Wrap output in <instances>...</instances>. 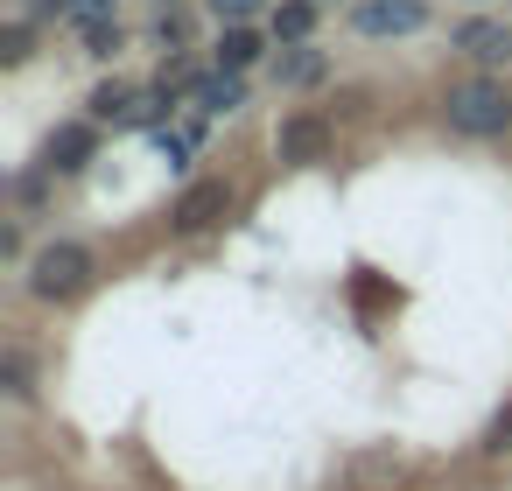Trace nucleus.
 <instances>
[{"instance_id": "nucleus-1", "label": "nucleus", "mask_w": 512, "mask_h": 491, "mask_svg": "<svg viewBox=\"0 0 512 491\" xmlns=\"http://www.w3.org/2000/svg\"><path fill=\"white\" fill-rule=\"evenodd\" d=\"M442 113H449L456 134H470V141H498V134L512 127V92H505L498 78H463V85H449Z\"/></svg>"}, {"instance_id": "nucleus-2", "label": "nucleus", "mask_w": 512, "mask_h": 491, "mask_svg": "<svg viewBox=\"0 0 512 491\" xmlns=\"http://www.w3.org/2000/svg\"><path fill=\"white\" fill-rule=\"evenodd\" d=\"M29 288L43 295V302H71V295H85L92 288V253L85 246H43L36 260H29Z\"/></svg>"}, {"instance_id": "nucleus-3", "label": "nucleus", "mask_w": 512, "mask_h": 491, "mask_svg": "<svg viewBox=\"0 0 512 491\" xmlns=\"http://www.w3.org/2000/svg\"><path fill=\"white\" fill-rule=\"evenodd\" d=\"M351 29L358 36H414V29H428V0H358Z\"/></svg>"}, {"instance_id": "nucleus-4", "label": "nucleus", "mask_w": 512, "mask_h": 491, "mask_svg": "<svg viewBox=\"0 0 512 491\" xmlns=\"http://www.w3.org/2000/svg\"><path fill=\"white\" fill-rule=\"evenodd\" d=\"M225 211H232V190H225V183H190V190L176 197L169 225H176V232H211Z\"/></svg>"}, {"instance_id": "nucleus-5", "label": "nucleus", "mask_w": 512, "mask_h": 491, "mask_svg": "<svg viewBox=\"0 0 512 491\" xmlns=\"http://www.w3.org/2000/svg\"><path fill=\"white\" fill-rule=\"evenodd\" d=\"M274 148H281V162H323L330 155V120L323 113H295V120H281Z\"/></svg>"}, {"instance_id": "nucleus-6", "label": "nucleus", "mask_w": 512, "mask_h": 491, "mask_svg": "<svg viewBox=\"0 0 512 491\" xmlns=\"http://www.w3.org/2000/svg\"><path fill=\"white\" fill-rule=\"evenodd\" d=\"M449 43H456L470 64H512V29H505V22H491V15H470Z\"/></svg>"}, {"instance_id": "nucleus-7", "label": "nucleus", "mask_w": 512, "mask_h": 491, "mask_svg": "<svg viewBox=\"0 0 512 491\" xmlns=\"http://www.w3.org/2000/svg\"><path fill=\"white\" fill-rule=\"evenodd\" d=\"M92 148H99V134L78 120V127H57L50 134V148H43V169H57V176H71V169H85L92 162Z\"/></svg>"}, {"instance_id": "nucleus-8", "label": "nucleus", "mask_w": 512, "mask_h": 491, "mask_svg": "<svg viewBox=\"0 0 512 491\" xmlns=\"http://www.w3.org/2000/svg\"><path fill=\"white\" fill-rule=\"evenodd\" d=\"M190 99H197V113H239V106H246V85H239L232 71H211V78H197Z\"/></svg>"}, {"instance_id": "nucleus-9", "label": "nucleus", "mask_w": 512, "mask_h": 491, "mask_svg": "<svg viewBox=\"0 0 512 491\" xmlns=\"http://www.w3.org/2000/svg\"><path fill=\"white\" fill-rule=\"evenodd\" d=\"M323 71H330V57H323V50H309V43H295V50H288V57L274 64V78H281L288 92H302V85H316Z\"/></svg>"}, {"instance_id": "nucleus-10", "label": "nucleus", "mask_w": 512, "mask_h": 491, "mask_svg": "<svg viewBox=\"0 0 512 491\" xmlns=\"http://www.w3.org/2000/svg\"><path fill=\"white\" fill-rule=\"evenodd\" d=\"M246 64H260V36L239 22V29H225V36H218V71H232V78H239Z\"/></svg>"}, {"instance_id": "nucleus-11", "label": "nucleus", "mask_w": 512, "mask_h": 491, "mask_svg": "<svg viewBox=\"0 0 512 491\" xmlns=\"http://www.w3.org/2000/svg\"><path fill=\"white\" fill-rule=\"evenodd\" d=\"M134 113H141V92H134V85L113 78V85L92 92V120H134Z\"/></svg>"}, {"instance_id": "nucleus-12", "label": "nucleus", "mask_w": 512, "mask_h": 491, "mask_svg": "<svg viewBox=\"0 0 512 491\" xmlns=\"http://www.w3.org/2000/svg\"><path fill=\"white\" fill-rule=\"evenodd\" d=\"M309 29H316V0H281L274 8V36L281 43H309Z\"/></svg>"}, {"instance_id": "nucleus-13", "label": "nucleus", "mask_w": 512, "mask_h": 491, "mask_svg": "<svg viewBox=\"0 0 512 491\" xmlns=\"http://www.w3.org/2000/svg\"><path fill=\"white\" fill-rule=\"evenodd\" d=\"M29 379H36V372H29V358H22V351H8V358H0V386H8L15 400H29V393H36Z\"/></svg>"}, {"instance_id": "nucleus-14", "label": "nucleus", "mask_w": 512, "mask_h": 491, "mask_svg": "<svg viewBox=\"0 0 512 491\" xmlns=\"http://www.w3.org/2000/svg\"><path fill=\"white\" fill-rule=\"evenodd\" d=\"M29 22H8V29H0V64H29Z\"/></svg>"}, {"instance_id": "nucleus-15", "label": "nucleus", "mask_w": 512, "mask_h": 491, "mask_svg": "<svg viewBox=\"0 0 512 491\" xmlns=\"http://www.w3.org/2000/svg\"><path fill=\"white\" fill-rule=\"evenodd\" d=\"M78 36H85V57H113V50L127 43V36H120V22H99V29H78Z\"/></svg>"}, {"instance_id": "nucleus-16", "label": "nucleus", "mask_w": 512, "mask_h": 491, "mask_svg": "<svg viewBox=\"0 0 512 491\" xmlns=\"http://www.w3.org/2000/svg\"><path fill=\"white\" fill-rule=\"evenodd\" d=\"M71 22H78V29H99V22H113V0H71Z\"/></svg>"}, {"instance_id": "nucleus-17", "label": "nucleus", "mask_w": 512, "mask_h": 491, "mask_svg": "<svg viewBox=\"0 0 512 491\" xmlns=\"http://www.w3.org/2000/svg\"><path fill=\"white\" fill-rule=\"evenodd\" d=\"M155 36H162V50H183V43H190V22H183V15H162Z\"/></svg>"}, {"instance_id": "nucleus-18", "label": "nucleus", "mask_w": 512, "mask_h": 491, "mask_svg": "<svg viewBox=\"0 0 512 491\" xmlns=\"http://www.w3.org/2000/svg\"><path fill=\"white\" fill-rule=\"evenodd\" d=\"M155 155H162V162H183V155H190V134H169V127H162V134H155Z\"/></svg>"}, {"instance_id": "nucleus-19", "label": "nucleus", "mask_w": 512, "mask_h": 491, "mask_svg": "<svg viewBox=\"0 0 512 491\" xmlns=\"http://www.w3.org/2000/svg\"><path fill=\"white\" fill-rule=\"evenodd\" d=\"M211 8H218V15H225V22H232V29H239V22H246V15H253V8H260V0H211Z\"/></svg>"}, {"instance_id": "nucleus-20", "label": "nucleus", "mask_w": 512, "mask_h": 491, "mask_svg": "<svg viewBox=\"0 0 512 491\" xmlns=\"http://www.w3.org/2000/svg\"><path fill=\"white\" fill-rule=\"evenodd\" d=\"M50 15H71V0H29V22H50Z\"/></svg>"}]
</instances>
